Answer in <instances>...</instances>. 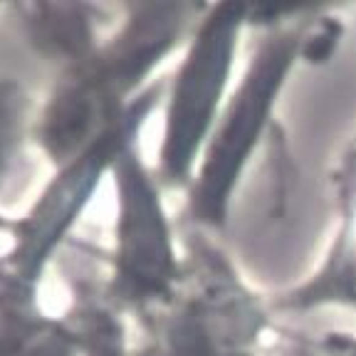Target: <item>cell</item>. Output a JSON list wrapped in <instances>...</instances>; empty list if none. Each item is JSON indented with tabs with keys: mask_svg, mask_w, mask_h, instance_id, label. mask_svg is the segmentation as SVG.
I'll return each instance as SVG.
<instances>
[{
	"mask_svg": "<svg viewBox=\"0 0 356 356\" xmlns=\"http://www.w3.org/2000/svg\"><path fill=\"white\" fill-rule=\"evenodd\" d=\"M349 356H356V341L351 344V351H349Z\"/></svg>",
	"mask_w": 356,
	"mask_h": 356,
	"instance_id": "1",
	"label": "cell"
}]
</instances>
